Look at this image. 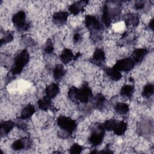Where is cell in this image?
Listing matches in <instances>:
<instances>
[{"label": "cell", "instance_id": "obj_18", "mask_svg": "<svg viewBox=\"0 0 154 154\" xmlns=\"http://www.w3.org/2000/svg\"><path fill=\"white\" fill-rule=\"evenodd\" d=\"M65 72L66 71L63 66L61 64H58L55 67L54 69V71H53L54 77L56 80H59L63 76H64Z\"/></svg>", "mask_w": 154, "mask_h": 154}, {"label": "cell", "instance_id": "obj_15", "mask_svg": "<svg viewBox=\"0 0 154 154\" xmlns=\"http://www.w3.org/2000/svg\"><path fill=\"white\" fill-rule=\"evenodd\" d=\"M106 75L113 81H119L122 78L121 73L114 68H107L105 70Z\"/></svg>", "mask_w": 154, "mask_h": 154}, {"label": "cell", "instance_id": "obj_27", "mask_svg": "<svg viewBox=\"0 0 154 154\" xmlns=\"http://www.w3.org/2000/svg\"><path fill=\"white\" fill-rule=\"evenodd\" d=\"M125 20V23L127 25H133L134 26H135L138 23V19L135 15H128Z\"/></svg>", "mask_w": 154, "mask_h": 154}, {"label": "cell", "instance_id": "obj_17", "mask_svg": "<svg viewBox=\"0 0 154 154\" xmlns=\"http://www.w3.org/2000/svg\"><path fill=\"white\" fill-rule=\"evenodd\" d=\"M127 129V124L123 121L117 122L116 125L114 129V133L117 135H122Z\"/></svg>", "mask_w": 154, "mask_h": 154}, {"label": "cell", "instance_id": "obj_13", "mask_svg": "<svg viewBox=\"0 0 154 154\" xmlns=\"http://www.w3.org/2000/svg\"><path fill=\"white\" fill-rule=\"evenodd\" d=\"M14 126V123L11 120L5 121L1 123L0 129L1 135H6L13 128Z\"/></svg>", "mask_w": 154, "mask_h": 154}, {"label": "cell", "instance_id": "obj_29", "mask_svg": "<svg viewBox=\"0 0 154 154\" xmlns=\"http://www.w3.org/2000/svg\"><path fill=\"white\" fill-rule=\"evenodd\" d=\"M54 51V46H53V43L52 42V41L50 39H48L46 46L45 47V51L46 53L47 54H51Z\"/></svg>", "mask_w": 154, "mask_h": 154}, {"label": "cell", "instance_id": "obj_23", "mask_svg": "<svg viewBox=\"0 0 154 154\" xmlns=\"http://www.w3.org/2000/svg\"><path fill=\"white\" fill-rule=\"evenodd\" d=\"M82 8V2H75L74 4H71L69 6V10L72 14L74 15H76L81 11Z\"/></svg>", "mask_w": 154, "mask_h": 154}, {"label": "cell", "instance_id": "obj_22", "mask_svg": "<svg viewBox=\"0 0 154 154\" xmlns=\"http://www.w3.org/2000/svg\"><path fill=\"white\" fill-rule=\"evenodd\" d=\"M115 109L119 114H125L129 111V106L125 103L120 102L116 104Z\"/></svg>", "mask_w": 154, "mask_h": 154}, {"label": "cell", "instance_id": "obj_3", "mask_svg": "<svg viewBox=\"0 0 154 154\" xmlns=\"http://www.w3.org/2000/svg\"><path fill=\"white\" fill-rule=\"evenodd\" d=\"M58 126L67 133L71 134L76 129V124L75 120L64 116H60L57 120Z\"/></svg>", "mask_w": 154, "mask_h": 154}, {"label": "cell", "instance_id": "obj_4", "mask_svg": "<svg viewBox=\"0 0 154 154\" xmlns=\"http://www.w3.org/2000/svg\"><path fill=\"white\" fill-rule=\"evenodd\" d=\"M135 62L131 57L125 58L117 61L112 68L118 71L128 72L134 67Z\"/></svg>", "mask_w": 154, "mask_h": 154}, {"label": "cell", "instance_id": "obj_8", "mask_svg": "<svg viewBox=\"0 0 154 154\" xmlns=\"http://www.w3.org/2000/svg\"><path fill=\"white\" fill-rule=\"evenodd\" d=\"M68 13L66 11H58L53 14V22L57 25H63L67 21L68 17Z\"/></svg>", "mask_w": 154, "mask_h": 154}, {"label": "cell", "instance_id": "obj_14", "mask_svg": "<svg viewBox=\"0 0 154 154\" xmlns=\"http://www.w3.org/2000/svg\"><path fill=\"white\" fill-rule=\"evenodd\" d=\"M73 58L72 51L69 49H64L60 55V60L64 64L69 63Z\"/></svg>", "mask_w": 154, "mask_h": 154}, {"label": "cell", "instance_id": "obj_28", "mask_svg": "<svg viewBox=\"0 0 154 154\" xmlns=\"http://www.w3.org/2000/svg\"><path fill=\"white\" fill-rule=\"evenodd\" d=\"M82 149L83 147L81 145L78 144V143H75L71 146L70 149V153L78 154L81 152V151L82 150Z\"/></svg>", "mask_w": 154, "mask_h": 154}, {"label": "cell", "instance_id": "obj_26", "mask_svg": "<svg viewBox=\"0 0 154 154\" xmlns=\"http://www.w3.org/2000/svg\"><path fill=\"white\" fill-rule=\"evenodd\" d=\"M105 102V98L102 94H97L94 99V106L97 108H100L103 106Z\"/></svg>", "mask_w": 154, "mask_h": 154}, {"label": "cell", "instance_id": "obj_33", "mask_svg": "<svg viewBox=\"0 0 154 154\" xmlns=\"http://www.w3.org/2000/svg\"><path fill=\"white\" fill-rule=\"evenodd\" d=\"M149 28L151 29H153V19H152L150 22L149 23Z\"/></svg>", "mask_w": 154, "mask_h": 154}, {"label": "cell", "instance_id": "obj_24", "mask_svg": "<svg viewBox=\"0 0 154 154\" xmlns=\"http://www.w3.org/2000/svg\"><path fill=\"white\" fill-rule=\"evenodd\" d=\"M117 122L114 119H110L106 121L104 123L100 125L101 127L104 131H112L114 130Z\"/></svg>", "mask_w": 154, "mask_h": 154}, {"label": "cell", "instance_id": "obj_16", "mask_svg": "<svg viewBox=\"0 0 154 154\" xmlns=\"http://www.w3.org/2000/svg\"><path fill=\"white\" fill-rule=\"evenodd\" d=\"M51 104V99L48 97L47 96H44L42 99H40L38 101V106L39 108L43 111L48 110L50 108Z\"/></svg>", "mask_w": 154, "mask_h": 154}, {"label": "cell", "instance_id": "obj_7", "mask_svg": "<svg viewBox=\"0 0 154 154\" xmlns=\"http://www.w3.org/2000/svg\"><path fill=\"white\" fill-rule=\"evenodd\" d=\"M85 25L88 29H99L101 25L96 18V17L92 15H87L85 19Z\"/></svg>", "mask_w": 154, "mask_h": 154}, {"label": "cell", "instance_id": "obj_12", "mask_svg": "<svg viewBox=\"0 0 154 154\" xmlns=\"http://www.w3.org/2000/svg\"><path fill=\"white\" fill-rule=\"evenodd\" d=\"M35 112V108L32 105H28L25 106L21 111L20 114V119H27L31 117L32 114Z\"/></svg>", "mask_w": 154, "mask_h": 154}, {"label": "cell", "instance_id": "obj_10", "mask_svg": "<svg viewBox=\"0 0 154 154\" xmlns=\"http://www.w3.org/2000/svg\"><path fill=\"white\" fill-rule=\"evenodd\" d=\"M147 53V50L146 48L137 49L133 52L132 54V58L134 61V62H141L143 60L144 57L146 55Z\"/></svg>", "mask_w": 154, "mask_h": 154}, {"label": "cell", "instance_id": "obj_21", "mask_svg": "<svg viewBox=\"0 0 154 154\" xmlns=\"http://www.w3.org/2000/svg\"><path fill=\"white\" fill-rule=\"evenodd\" d=\"M102 20L106 26H108L110 25L111 22L110 13H109L108 6L106 5H105L103 7Z\"/></svg>", "mask_w": 154, "mask_h": 154}, {"label": "cell", "instance_id": "obj_31", "mask_svg": "<svg viewBox=\"0 0 154 154\" xmlns=\"http://www.w3.org/2000/svg\"><path fill=\"white\" fill-rule=\"evenodd\" d=\"M144 6V2L143 1H137L135 4V8L137 10H139V9H141Z\"/></svg>", "mask_w": 154, "mask_h": 154}, {"label": "cell", "instance_id": "obj_5", "mask_svg": "<svg viewBox=\"0 0 154 154\" xmlns=\"http://www.w3.org/2000/svg\"><path fill=\"white\" fill-rule=\"evenodd\" d=\"M25 13L23 11H19L13 15L12 21L17 29L24 30L28 28V25L25 22Z\"/></svg>", "mask_w": 154, "mask_h": 154}, {"label": "cell", "instance_id": "obj_6", "mask_svg": "<svg viewBox=\"0 0 154 154\" xmlns=\"http://www.w3.org/2000/svg\"><path fill=\"white\" fill-rule=\"evenodd\" d=\"M99 130L94 131L91 134L89 138V141L93 146H97L100 144L103 141L105 132L100 125L98 126Z\"/></svg>", "mask_w": 154, "mask_h": 154}, {"label": "cell", "instance_id": "obj_19", "mask_svg": "<svg viewBox=\"0 0 154 154\" xmlns=\"http://www.w3.org/2000/svg\"><path fill=\"white\" fill-rule=\"evenodd\" d=\"M105 52L101 49H96L93 55V60L95 62H103L105 61Z\"/></svg>", "mask_w": 154, "mask_h": 154}, {"label": "cell", "instance_id": "obj_11", "mask_svg": "<svg viewBox=\"0 0 154 154\" xmlns=\"http://www.w3.org/2000/svg\"><path fill=\"white\" fill-rule=\"evenodd\" d=\"M59 90L60 89L58 84L55 83H52L46 88V96L50 99L54 98L58 94Z\"/></svg>", "mask_w": 154, "mask_h": 154}, {"label": "cell", "instance_id": "obj_1", "mask_svg": "<svg viewBox=\"0 0 154 154\" xmlns=\"http://www.w3.org/2000/svg\"><path fill=\"white\" fill-rule=\"evenodd\" d=\"M68 96L73 101L78 100L81 103H87L92 96V93L88 86L84 85L81 89L72 87L68 91Z\"/></svg>", "mask_w": 154, "mask_h": 154}, {"label": "cell", "instance_id": "obj_20", "mask_svg": "<svg viewBox=\"0 0 154 154\" xmlns=\"http://www.w3.org/2000/svg\"><path fill=\"white\" fill-rule=\"evenodd\" d=\"M134 91V87L131 85H125L123 86L120 90V94L125 97L132 96Z\"/></svg>", "mask_w": 154, "mask_h": 154}, {"label": "cell", "instance_id": "obj_30", "mask_svg": "<svg viewBox=\"0 0 154 154\" xmlns=\"http://www.w3.org/2000/svg\"><path fill=\"white\" fill-rule=\"evenodd\" d=\"M13 34H11L10 32H8L6 34H5V35L3 38H1V45H2L3 43H6L10 42L11 41L13 40Z\"/></svg>", "mask_w": 154, "mask_h": 154}, {"label": "cell", "instance_id": "obj_25", "mask_svg": "<svg viewBox=\"0 0 154 154\" xmlns=\"http://www.w3.org/2000/svg\"><path fill=\"white\" fill-rule=\"evenodd\" d=\"M154 87L152 84H147L144 87L142 94L145 97H150L153 93Z\"/></svg>", "mask_w": 154, "mask_h": 154}, {"label": "cell", "instance_id": "obj_2", "mask_svg": "<svg viewBox=\"0 0 154 154\" xmlns=\"http://www.w3.org/2000/svg\"><path fill=\"white\" fill-rule=\"evenodd\" d=\"M29 61V54L26 50L22 51L15 58L11 68L13 75L19 74Z\"/></svg>", "mask_w": 154, "mask_h": 154}, {"label": "cell", "instance_id": "obj_9", "mask_svg": "<svg viewBox=\"0 0 154 154\" xmlns=\"http://www.w3.org/2000/svg\"><path fill=\"white\" fill-rule=\"evenodd\" d=\"M29 144L30 143L28 139L22 138L17 140L13 142L11 147L14 150H19L26 148H28Z\"/></svg>", "mask_w": 154, "mask_h": 154}, {"label": "cell", "instance_id": "obj_32", "mask_svg": "<svg viewBox=\"0 0 154 154\" xmlns=\"http://www.w3.org/2000/svg\"><path fill=\"white\" fill-rule=\"evenodd\" d=\"M81 39V36L79 35V33H75L74 36H73V41L75 42V43H77Z\"/></svg>", "mask_w": 154, "mask_h": 154}]
</instances>
